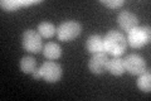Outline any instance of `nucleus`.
<instances>
[{"instance_id": "obj_14", "label": "nucleus", "mask_w": 151, "mask_h": 101, "mask_svg": "<svg viewBox=\"0 0 151 101\" xmlns=\"http://www.w3.org/2000/svg\"><path fill=\"white\" fill-rule=\"evenodd\" d=\"M34 3H38V1H19V0H3L0 3L3 9H5L8 12H14V10H18L20 7H27V5H32Z\"/></svg>"}, {"instance_id": "obj_16", "label": "nucleus", "mask_w": 151, "mask_h": 101, "mask_svg": "<svg viewBox=\"0 0 151 101\" xmlns=\"http://www.w3.org/2000/svg\"><path fill=\"white\" fill-rule=\"evenodd\" d=\"M101 4L110 9H119L125 4L124 0H101Z\"/></svg>"}, {"instance_id": "obj_13", "label": "nucleus", "mask_w": 151, "mask_h": 101, "mask_svg": "<svg viewBox=\"0 0 151 101\" xmlns=\"http://www.w3.org/2000/svg\"><path fill=\"white\" fill-rule=\"evenodd\" d=\"M20 70L25 75H33V72L37 70V61L30 56L23 57L20 60Z\"/></svg>"}, {"instance_id": "obj_11", "label": "nucleus", "mask_w": 151, "mask_h": 101, "mask_svg": "<svg viewBox=\"0 0 151 101\" xmlns=\"http://www.w3.org/2000/svg\"><path fill=\"white\" fill-rule=\"evenodd\" d=\"M107 71L113 76H121L125 73V61L121 57H113L112 60H108Z\"/></svg>"}, {"instance_id": "obj_7", "label": "nucleus", "mask_w": 151, "mask_h": 101, "mask_svg": "<svg viewBox=\"0 0 151 101\" xmlns=\"http://www.w3.org/2000/svg\"><path fill=\"white\" fill-rule=\"evenodd\" d=\"M107 63H108V57L106 52H100L91 57L88 62V68L94 75H102L107 71Z\"/></svg>"}, {"instance_id": "obj_15", "label": "nucleus", "mask_w": 151, "mask_h": 101, "mask_svg": "<svg viewBox=\"0 0 151 101\" xmlns=\"http://www.w3.org/2000/svg\"><path fill=\"white\" fill-rule=\"evenodd\" d=\"M137 87L141 91H144V92H150V90H151V73L149 71H145L141 75H139Z\"/></svg>"}, {"instance_id": "obj_4", "label": "nucleus", "mask_w": 151, "mask_h": 101, "mask_svg": "<svg viewBox=\"0 0 151 101\" xmlns=\"http://www.w3.org/2000/svg\"><path fill=\"white\" fill-rule=\"evenodd\" d=\"M22 46L25 51L30 52V53H39L43 51V42H42V37L38 32L33 29H27L23 33L22 37Z\"/></svg>"}, {"instance_id": "obj_12", "label": "nucleus", "mask_w": 151, "mask_h": 101, "mask_svg": "<svg viewBox=\"0 0 151 101\" xmlns=\"http://www.w3.org/2000/svg\"><path fill=\"white\" fill-rule=\"evenodd\" d=\"M37 32L39 33L42 38H52L57 34V28L50 22H42L38 24Z\"/></svg>"}, {"instance_id": "obj_8", "label": "nucleus", "mask_w": 151, "mask_h": 101, "mask_svg": "<svg viewBox=\"0 0 151 101\" xmlns=\"http://www.w3.org/2000/svg\"><path fill=\"white\" fill-rule=\"evenodd\" d=\"M117 23H119L121 29H124L129 33L134 28L139 27V18L134 13H131L129 10H124L117 15Z\"/></svg>"}, {"instance_id": "obj_6", "label": "nucleus", "mask_w": 151, "mask_h": 101, "mask_svg": "<svg viewBox=\"0 0 151 101\" xmlns=\"http://www.w3.org/2000/svg\"><path fill=\"white\" fill-rule=\"evenodd\" d=\"M124 61H125V68L130 75L139 76L146 71V62L140 54L131 53L126 56Z\"/></svg>"}, {"instance_id": "obj_9", "label": "nucleus", "mask_w": 151, "mask_h": 101, "mask_svg": "<svg viewBox=\"0 0 151 101\" xmlns=\"http://www.w3.org/2000/svg\"><path fill=\"white\" fill-rule=\"evenodd\" d=\"M86 49L92 54L105 52V44H103V38L98 34H92L86 41Z\"/></svg>"}, {"instance_id": "obj_3", "label": "nucleus", "mask_w": 151, "mask_h": 101, "mask_svg": "<svg viewBox=\"0 0 151 101\" xmlns=\"http://www.w3.org/2000/svg\"><path fill=\"white\" fill-rule=\"evenodd\" d=\"M82 32V25L76 20H65L57 27V37L59 41L70 42Z\"/></svg>"}, {"instance_id": "obj_17", "label": "nucleus", "mask_w": 151, "mask_h": 101, "mask_svg": "<svg viewBox=\"0 0 151 101\" xmlns=\"http://www.w3.org/2000/svg\"><path fill=\"white\" fill-rule=\"evenodd\" d=\"M33 78H35V80H39V78H42V73H40V70L39 68H37L34 72H33Z\"/></svg>"}, {"instance_id": "obj_10", "label": "nucleus", "mask_w": 151, "mask_h": 101, "mask_svg": "<svg viewBox=\"0 0 151 101\" xmlns=\"http://www.w3.org/2000/svg\"><path fill=\"white\" fill-rule=\"evenodd\" d=\"M43 54L49 61L58 60L62 56V48H60L58 43L48 42V43H45V46H43Z\"/></svg>"}, {"instance_id": "obj_5", "label": "nucleus", "mask_w": 151, "mask_h": 101, "mask_svg": "<svg viewBox=\"0 0 151 101\" xmlns=\"http://www.w3.org/2000/svg\"><path fill=\"white\" fill-rule=\"evenodd\" d=\"M40 73H42V78L45 80L49 84H54L62 78L63 71L60 65H58L54 61H47L43 65L39 67Z\"/></svg>"}, {"instance_id": "obj_1", "label": "nucleus", "mask_w": 151, "mask_h": 101, "mask_svg": "<svg viewBox=\"0 0 151 101\" xmlns=\"http://www.w3.org/2000/svg\"><path fill=\"white\" fill-rule=\"evenodd\" d=\"M103 44H105L106 53H110L113 57H120L125 53L127 48V41L121 32L112 29L103 38Z\"/></svg>"}, {"instance_id": "obj_2", "label": "nucleus", "mask_w": 151, "mask_h": 101, "mask_svg": "<svg viewBox=\"0 0 151 101\" xmlns=\"http://www.w3.org/2000/svg\"><path fill=\"white\" fill-rule=\"evenodd\" d=\"M151 38V32H150V27H136L132 31L127 33V44L132 48H142L146 44H149Z\"/></svg>"}]
</instances>
